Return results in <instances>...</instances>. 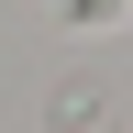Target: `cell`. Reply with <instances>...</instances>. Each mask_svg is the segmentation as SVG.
<instances>
[{"label": "cell", "instance_id": "obj_1", "mask_svg": "<svg viewBox=\"0 0 133 133\" xmlns=\"http://www.w3.org/2000/svg\"><path fill=\"white\" fill-rule=\"evenodd\" d=\"M56 11H111V0H56Z\"/></svg>", "mask_w": 133, "mask_h": 133}]
</instances>
